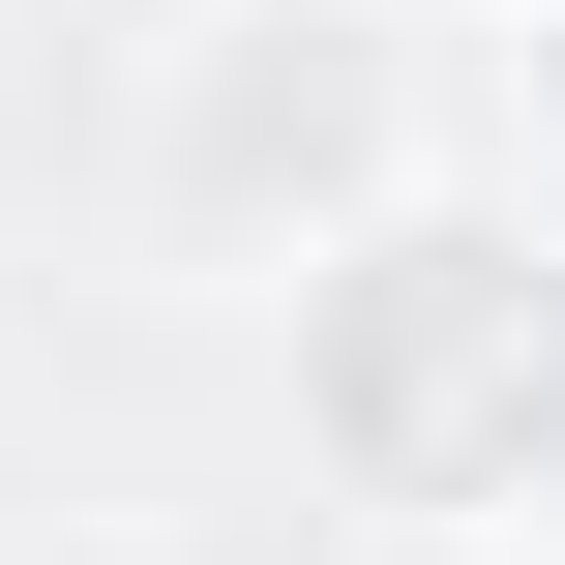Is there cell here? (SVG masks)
<instances>
[{"label":"cell","instance_id":"6da1fadb","mask_svg":"<svg viewBox=\"0 0 565 565\" xmlns=\"http://www.w3.org/2000/svg\"><path fill=\"white\" fill-rule=\"evenodd\" d=\"M298 447L447 536L565 507V238L477 179H387L358 238H298Z\"/></svg>","mask_w":565,"mask_h":565},{"label":"cell","instance_id":"7a4b0ae2","mask_svg":"<svg viewBox=\"0 0 565 565\" xmlns=\"http://www.w3.org/2000/svg\"><path fill=\"white\" fill-rule=\"evenodd\" d=\"M149 179H179V209H328V238H358V209H387V30H358V0H209Z\"/></svg>","mask_w":565,"mask_h":565},{"label":"cell","instance_id":"277c9868","mask_svg":"<svg viewBox=\"0 0 565 565\" xmlns=\"http://www.w3.org/2000/svg\"><path fill=\"white\" fill-rule=\"evenodd\" d=\"M477 30H536V0H477Z\"/></svg>","mask_w":565,"mask_h":565},{"label":"cell","instance_id":"3957f363","mask_svg":"<svg viewBox=\"0 0 565 565\" xmlns=\"http://www.w3.org/2000/svg\"><path fill=\"white\" fill-rule=\"evenodd\" d=\"M507 60H536V119H565V0H536V30H507Z\"/></svg>","mask_w":565,"mask_h":565},{"label":"cell","instance_id":"5b68a950","mask_svg":"<svg viewBox=\"0 0 565 565\" xmlns=\"http://www.w3.org/2000/svg\"><path fill=\"white\" fill-rule=\"evenodd\" d=\"M536 565H565V536H536Z\"/></svg>","mask_w":565,"mask_h":565}]
</instances>
